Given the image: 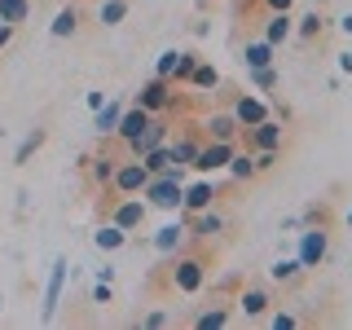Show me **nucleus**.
Here are the masks:
<instances>
[{"instance_id": "20e7f679", "label": "nucleus", "mask_w": 352, "mask_h": 330, "mask_svg": "<svg viewBox=\"0 0 352 330\" xmlns=\"http://www.w3.org/2000/svg\"><path fill=\"white\" fill-rule=\"evenodd\" d=\"M146 181H150V168L141 159H128V163H119L115 176H110V185H115L119 194H141L146 190Z\"/></svg>"}, {"instance_id": "393cba45", "label": "nucleus", "mask_w": 352, "mask_h": 330, "mask_svg": "<svg viewBox=\"0 0 352 330\" xmlns=\"http://www.w3.org/2000/svg\"><path fill=\"white\" fill-rule=\"evenodd\" d=\"M141 163L150 168V176H154V172H168V168H172V150H168V146H154V150L141 154Z\"/></svg>"}, {"instance_id": "4be33fe9", "label": "nucleus", "mask_w": 352, "mask_h": 330, "mask_svg": "<svg viewBox=\"0 0 352 330\" xmlns=\"http://www.w3.org/2000/svg\"><path fill=\"white\" fill-rule=\"evenodd\" d=\"M124 18H128V0H102V9H97L102 27H119Z\"/></svg>"}, {"instance_id": "0eeeda50", "label": "nucleus", "mask_w": 352, "mask_h": 330, "mask_svg": "<svg viewBox=\"0 0 352 330\" xmlns=\"http://www.w3.org/2000/svg\"><path fill=\"white\" fill-rule=\"evenodd\" d=\"M110 220H115L119 229H128V234H132V229H141V220H146V203H141L137 194H124V198L115 203V212H110Z\"/></svg>"}, {"instance_id": "a878e982", "label": "nucleus", "mask_w": 352, "mask_h": 330, "mask_svg": "<svg viewBox=\"0 0 352 330\" xmlns=\"http://www.w3.org/2000/svg\"><path fill=\"white\" fill-rule=\"evenodd\" d=\"M220 229H225V220H220L216 212H207V207H203V216L194 220V238H216Z\"/></svg>"}, {"instance_id": "1a4fd4ad", "label": "nucleus", "mask_w": 352, "mask_h": 330, "mask_svg": "<svg viewBox=\"0 0 352 330\" xmlns=\"http://www.w3.org/2000/svg\"><path fill=\"white\" fill-rule=\"evenodd\" d=\"M282 141H286V132L278 119H260L256 128H251V146L256 150H282Z\"/></svg>"}, {"instance_id": "4468645a", "label": "nucleus", "mask_w": 352, "mask_h": 330, "mask_svg": "<svg viewBox=\"0 0 352 330\" xmlns=\"http://www.w3.org/2000/svg\"><path fill=\"white\" fill-rule=\"evenodd\" d=\"M291 31H295V22H291V9H282V14H273L269 18V27H264V40L278 49L282 40H291Z\"/></svg>"}, {"instance_id": "7c9ffc66", "label": "nucleus", "mask_w": 352, "mask_h": 330, "mask_svg": "<svg viewBox=\"0 0 352 330\" xmlns=\"http://www.w3.org/2000/svg\"><path fill=\"white\" fill-rule=\"evenodd\" d=\"M40 146H44V132L36 128V132H31V137H27V141H22V146H18V154H14V163H27V159H31V154H36Z\"/></svg>"}, {"instance_id": "2eb2a0df", "label": "nucleus", "mask_w": 352, "mask_h": 330, "mask_svg": "<svg viewBox=\"0 0 352 330\" xmlns=\"http://www.w3.org/2000/svg\"><path fill=\"white\" fill-rule=\"evenodd\" d=\"M242 62H247V71H256V66H273V44L269 40L242 44Z\"/></svg>"}, {"instance_id": "6ab92c4d", "label": "nucleus", "mask_w": 352, "mask_h": 330, "mask_svg": "<svg viewBox=\"0 0 352 330\" xmlns=\"http://www.w3.org/2000/svg\"><path fill=\"white\" fill-rule=\"evenodd\" d=\"M242 317H260V313H269V291H260V286H251V291H242Z\"/></svg>"}, {"instance_id": "cd10ccee", "label": "nucleus", "mask_w": 352, "mask_h": 330, "mask_svg": "<svg viewBox=\"0 0 352 330\" xmlns=\"http://www.w3.org/2000/svg\"><path fill=\"white\" fill-rule=\"evenodd\" d=\"M190 80H194V88H216L220 84V71H216L212 62H198L194 71H190Z\"/></svg>"}, {"instance_id": "aec40b11", "label": "nucleus", "mask_w": 352, "mask_h": 330, "mask_svg": "<svg viewBox=\"0 0 352 330\" xmlns=\"http://www.w3.org/2000/svg\"><path fill=\"white\" fill-rule=\"evenodd\" d=\"M181 242H185V225L176 220V225H163L159 234H154V251H163V256H168V251H176Z\"/></svg>"}, {"instance_id": "dca6fc26", "label": "nucleus", "mask_w": 352, "mask_h": 330, "mask_svg": "<svg viewBox=\"0 0 352 330\" xmlns=\"http://www.w3.org/2000/svg\"><path fill=\"white\" fill-rule=\"evenodd\" d=\"M75 31H80V14H75V5L58 9V14H53V27H49V36H53V40H66V36H75Z\"/></svg>"}, {"instance_id": "37998d69", "label": "nucleus", "mask_w": 352, "mask_h": 330, "mask_svg": "<svg viewBox=\"0 0 352 330\" xmlns=\"http://www.w3.org/2000/svg\"><path fill=\"white\" fill-rule=\"evenodd\" d=\"M348 225H352V207H348Z\"/></svg>"}, {"instance_id": "473e14b6", "label": "nucleus", "mask_w": 352, "mask_h": 330, "mask_svg": "<svg viewBox=\"0 0 352 330\" xmlns=\"http://www.w3.org/2000/svg\"><path fill=\"white\" fill-rule=\"evenodd\" d=\"M194 66H198V58L181 49V58H176V71H172V84H176V80H190V71H194Z\"/></svg>"}, {"instance_id": "39448f33", "label": "nucleus", "mask_w": 352, "mask_h": 330, "mask_svg": "<svg viewBox=\"0 0 352 330\" xmlns=\"http://www.w3.org/2000/svg\"><path fill=\"white\" fill-rule=\"evenodd\" d=\"M172 80H163V75H154V80L137 93V106L141 110H150V115H159V110H172Z\"/></svg>"}, {"instance_id": "4c0bfd02", "label": "nucleus", "mask_w": 352, "mask_h": 330, "mask_svg": "<svg viewBox=\"0 0 352 330\" xmlns=\"http://www.w3.org/2000/svg\"><path fill=\"white\" fill-rule=\"evenodd\" d=\"M295 326H300V322H295L291 313H278V317H273V330H295Z\"/></svg>"}, {"instance_id": "5701e85b", "label": "nucleus", "mask_w": 352, "mask_h": 330, "mask_svg": "<svg viewBox=\"0 0 352 330\" xmlns=\"http://www.w3.org/2000/svg\"><path fill=\"white\" fill-rule=\"evenodd\" d=\"M27 14H31V0H0V22H9V27L27 22Z\"/></svg>"}, {"instance_id": "9d476101", "label": "nucleus", "mask_w": 352, "mask_h": 330, "mask_svg": "<svg viewBox=\"0 0 352 330\" xmlns=\"http://www.w3.org/2000/svg\"><path fill=\"white\" fill-rule=\"evenodd\" d=\"M229 115H234V119H238L242 128H256L260 119H269V106H264L260 97H238V102H234V110H229Z\"/></svg>"}, {"instance_id": "c756f323", "label": "nucleus", "mask_w": 352, "mask_h": 330, "mask_svg": "<svg viewBox=\"0 0 352 330\" xmlns=\"http://www.w3.org/2000/svg\"><path fill=\"white\" fill-rule=\"evenodd\" d=\"M322 27H326V22H322V14L313 9V14H304V18H300V27H295V31H300L304 40H313V36H322Z\"/></svg>"}, {"instance_id": "58836bf2", "label": "nucleus", "mask_w": 352, "mask_h": 330, "mask_svg": "<svg viewBox=\"0 0 352 330\" xmlns=\"http://www.w3.org/2000/svg\"><path fill=\"white\" fill-rule=\"evenodd\" d=\"M14 31H18V27H9V22H0V49H5V44L14 40Z\"/></svg>"}, {"instance_id": "a19ab883", "label": "nucleus", "mask_w": 352, "mask_h": 330, "mask_svg": "<svg viewBox=\"0 0 352 330\" xmlns=\"http://www.w3.org/2000/svg\"><path fill=\"white\" fill-rule=\"evenodd\" d=\"M269 9H273V14H282V9H291V0H269Z\"/></svg>"}, {"instance_id": "c85d7f7f", "label": "nucleus", "mask_w": 352, "mask_h": 330, "mask_svg": "<svg viewBox=\"0 0 352 330\" xmlns=\"http://www.w3.org/2000/svg\"><path fill=\"white\" fill-rule=\"evenodd\" d=\"M300 260H278V264H273V269H269V278L273 282H295V278H300Z\"/></svg>"}, {"instance_id": "79ce46f5", "label": "nucleus", "mask_w": 352, "mask_h": 330, "mask_svg": "<svg viewBox=\"0 0 352 330\" xmlns=\"http://www.w3.org/2000/svg\"><path fill=\"white\" fill-rule=\"evenodd\" d=\"M339 71H352V53H339Z\"/></svg>"}, {"instance_id": "f257e3e1", "label": "nucleus", "mask_w": 352, "mask_h": 330, "mask_svg": "<svg viewBox=\"0 0 352 330\" xmlns=\"http://www.w3.org/2000/svg\"><path fill=\"white\" fill-rule=\"evenodd\" d=\"M141 194H146L154 207H163V212H176V207H181V194H185V185H181V168L154 172L150 181H146V190H141Z\"/></svg>"}, {"instance_id": "bb28decb", "label": "nucleus", "mask_w": 352, "mask_h": 330, "mask_svg": "<svg viewBox=\"0 0 352 330\" xmlns=\"http://www.w3.org/2000/svg\"><path fill=\"white\" fill-rule=\"evenodd\" d=\"M172 168H185V163H194V154H198V141H190V137H185V141H172Z\"/></svg>"}, {"instance_id": "7ed1b4c3", "label": "nucleus", "mask_w": 352, "mask_h": 330, "mask_svg": "<svg viewBox=\"0 0 352 330\" xmlns=\"http://www.w3.org/2000/svg\"><path fill=\"white\" fill-rule=\"evenodd\" d=\"M66 278H71V260L58 256L53 260V269H49V286H44V322H53L58 317V308H62V295H66Z\"/></svg>"}, {"instance_id": "e433bc0d", "label": "nucleus", "mask_w": 352, "mask_h": 330, "mask_svg": "<svg viewBox=\"0 0 352 330\" xmlns=\"http://www.w3.org/2000/svg\"><path fill=\"white\" fill-rule=\"evenodd\" d=\"M93 304H110V282L97 278V286H93Z\"/></svg>"}, {"instance_id": "f03ea898", "label": "nucleus", "mask_w": 352, "mask_h": 330, "mask_svg": "<svg viewBox=\"0 0 352 330\" xmlns=\"http://www.w3.org/2000/svg\"><path fill=\"white\" fill-rule=\"evenodd\" d=\"M330 256V234L322 225H308L300 234V251H295V260H300V269H317Z\"/></svg>"}, {"instance_id": "ddd939ff", "label": "nucleus", "mask_w": 352, "mask_h": 330, "mask_svg": "<svg viewBox=\"0 0 352 330\" xmlns=\"http://www.w3.org/2000/svg\"><path fill=\"white\" fill-rule=\"evenodd\" d=\"M212 198H216V185H212V181H194L190 190L181 194V207H190V212H203V207H212Z\"/></svg>"}, {"instance_id": "ea45409f", "label": "nucleus", "mask_w": 352, "mask_h": 330, "mask_svg": "<svg viewBox=\"0 0 352 330\" xmlns=\"http://www.w3.org/2000/svg\"><path fill=\"white\" fill-rule=\"evenodd\" d=\"M339 31H344V36H352V14H344V18H339Z\"/></svg>"}, {"instance_id": "f8f14e48", "label": "nucleus", "mask_w": 352, "mask_h": 330, "mask_svg": "<svg viewBox=\"0 0 352 330\" xmlns=\"http://www.w3.org/2000/svg\"><path fill=\"white\" fill-rule=\"evenodd\" d=\"M163 141H168V128H163L159 119H150V124H146V132H141L137 141H128V150H132V159H141V154H146V150L163 146Z\"/></svg>"}, {"instance_id": "a211bd4d", "label": "nucleus", "mask_w": 352, "mask_h": 330, "mask_svg": "<svg viewBox=\"0 0 352 330\" xmlns=\"http://www.w3.org/2000/svg\"><path fill=\"white\" fill-rule=\"evenodd\" d=\"M207 132H212V141H234L242 132V124L234 115H212V119H207Z\"/></svg>"}, {"instance_id": "c9c22d12", "label": "nucleus", "mask_w": 352, "mask_h": 330, "mask_svg": "<svg viewBox=\"0 0 352 330\" xmlns=\"http://www.w3.org/2000/svg\"><path fill=\"white\" fill-rule=\"evenodd\" d=\"M110 176H115V159H93V181L106 185Z\"/></svg>"}, {"instance_id": "412c9836", "label": "nucleus", "mask_w": 352, "mask_h": 330, "mask_svg": "<svg viewBox=\"0 0 352 330\" xmlns=\"http://www.w3.org/2000/svg\"><path fill=\"white\" fill-rule=\"evenodd\" d=\"M119 115H124V106H119V102H106V106H97V119H93V128L106 137V132H115V128H119Z\"/></svg>"}, {"instance_id": "f3484780", "label": "nucleus", "mask_w": 352, "mask_h": 330, "mask_svg": "<svg viewBox=\"0 0 352 330\" xmlns=\"http://www.w3.org/2000/svg\"><path fill=\"white\" fill-rule=\"evenodd\" d=\"M124 242H128V229H119L115 220H110V225H102V229L93 234V247H97V251H119Z\"/></svg>"}, {"instance_id": "b1692460", "label": "nucleus", "mask_w": 352, "mask_h": 330, "mask_svg": "<svg viewBox=\"0 0 352 330\" xmlns=\"http://www.w3.org/2000/svg\"><path fill=\"white\" fill-rule=\"evenodd\" d=\"M225 168H229V176H234V181H251V176H256V159H251V154H238V150H234V159H229Z\"/></svg>"}, {"instance_id": "9b49d317", "label": "nucleus", "mask_w": 352, "mask_h": 330, "mask_svg": "<svg viewBox=\"0 0 352 330\" xmlns=\"http://www.w3.org/2000/svg\"><path fill=\"white\" fill-rule=\"evenodd\" d=\"M150 110H141V106H132V110H124V115H119V137H124V141H137L141 137V132H146V124H150Z\"/></svg>"}, {"instance_id": "423d86ee", "label": "nucleus", "mask_w": 352, "mask_h": 330, "mask_svg": "<svg viewBox=\"0 0 352 330\" xmlns=\"http://www.w3.org/2000/svg\"><path fill=\"white\" fill-rule=\"evenodd\" d=\"M229 159H234V141H212V146H198V154H194L190 168L207 176V172H220Z\"/></svg>"}, {"instance_id": "72a5a7b5", "label": "nucleus", "mask_w": 352, "mask_h": 330, "mask_svg": "<svg viewBox=\"0 0 352 330\" xmlns=\"http://www.w3.org/2000/svg\"><path fill=\"white\" fill-rule=\"evenodd\" d=\"M176 58H181V49H168L159 58V66H154V75H163V80H172V71H176Z\"/></svg>"}, {"instance_id": "6e6552de", "label": "nucleus", "mask_w": 352, "mask_h": 330, "mask_svg": "<svg viewBox=\"0 0 352 330\" xmlns=\"http://www.w3.org/2000/svg\"><path fill=\"white\" fill-rule=\"evenodd\" d=\"M172 286L181 295H194L198 286H203V260H176L172 269Z\"/></svg>"}, {"instance_id": "f704fd0d", "label": "nucleus", "mask_w": 352, "mask_h": 330, "mask_svg": "<svg viewBox=\"0 0 352 330\" xmlns=\"http://www.w3.org/2000/svg\"><path fill=\"white\" fill-rule=\"evenodd\" d=\"M251 84H256V88H273V84H278V71H273V66H256V71H251Z\"/></svg>"}, {"instance_id": "2f4dec72", "label": "nucleus", "mask_w": 352, "mask_h": 330, "mask_svg": "<svg viewBox=\"0 0 352 330\" xmlns=\"http://www.w3.org/2000/svg\"><path fill=\"white\" fill-rule=\"evenodd\" d=\"M194 326L198 330H220V326H229V313H225V308H212V313H203Z\"/></svg>"}]
</instances>
